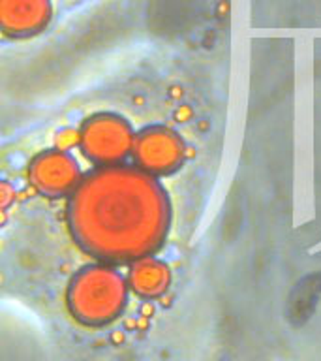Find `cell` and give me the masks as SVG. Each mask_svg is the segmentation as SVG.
I'll return each instance as SVG.
<instances>
[{"label":"cell","mask_w":321,"mask_h":361,"mask_svg":"<svg viewBox=\"0 0 321 361\" xmlns=\"http://www.w3.org/2000/svg\"><path fill=\"white\" fill-rule=\"evenodd\" d=\"M128 286L117 269L109 265H90L73 276L68 288V307L87 326H103L124 310Z\"/></svg>","instance_id":"2"},{"label":"cell","mask_w":321,"mask_h":361,"mask_svg":"<svg viewBox=\"0 0 321 361\" xmlns=\"http://www.w3.org/2000/svg\"><path fill=\"white\" fill-rule=\"evenodd\" d=\"M68 222L79 245L106 262L151 256L168 233L169 205L154 175L100 166L72 192Z\"/></svg>","instance_id":"1"},{"label":"cell","mask_w":321,"mask_h":361,"mask_svg":"<svg viewBox=\"0 0 321 361\" xmlns=\"http://www.w3.org/2000/svg\"><path fill=\"white\" fill-rule=\"evenodd\" d=\"M30 180L42 194L64 196L72 194L81 183L77 162L64 151H47L30 164Z\"/></svg>","instance_id":"5"},{"label":"cell","mask_w":321,"mask_h":361,"mask_svg":"<svg viewBox=\"0 0 321 361\" xmlns=\"http://www.w3.org/2000/svg\"><path fill=\"white\" fill-rule=\"evenodd\" d=\"M84 157L98 166H115L134 151L135 137L126 121L113 115L92 117L79 132Z\"/></svg>","instance_id":"3"},{"label":"cell","mask_w":321,"mask_h":361,"mask_svg":"<svg viewBox=\"0 0 321 361\" xmlns=\"http://www.w3.org/2000/svg\"><path fill=\"white\" fill-rule=\"evenodd\" d=\"M134 158L141 169L163 175L179 168L182 160V141L168 128H149L135 137Z\"/></svg>","instance_id":"4"},{"label":"cell","mask_w":321,"mask_h":361,"mask_svg":"<svg viewBox=\"0 0 321 361\" xmlns=\"http://www.w3.org/2000/svg\"><path fill=\"white\" fill-rule=\"evenodd\" d=\"M169 282H171L169 267L152 256L135 259L130 267L128 284L139 298H162L168 292Z\"/></svg>","instance_id":"7"},{"label":"cell","mask_w":321,"mask_h":361,"mask_svg":"<svg viewBox=\"0 0 321 361\" xmlns=\"http://www.w3.org/2000/svg\"><path fill=\"white\" fill-rule=\"evenodd\" d=\"M124 341V335L122 333H113V343H122Z\"/></svg>","instance_id":"8"},{"label":"cell","mask_w":321,"mask_h":361,"mask_svg":"<svg viewBox=\"0 0 321 361\" xmlns=\"http://www.w3.org/2000/svg\"><path fill=\"white\" fill-rule=\"evenodd\" d=\"M49 16V0H0L2 28L13 36L38 32Z\"/></svg>","instance_id":"6"}]
</instances>
